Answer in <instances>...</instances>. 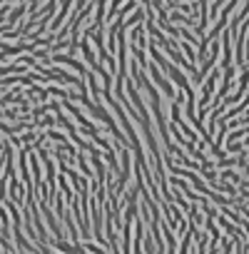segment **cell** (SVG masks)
Here are the masks:
<instances>
[{"mask_svg":"<svg viewBox=\"0 0 249 254\" xmlns=\"http://www.w3.org/2000/svg\"><path fill=\"white\" fill-rule=\"evenodd\" d=\"M85 249H90L92 254H105V252H102V249H100L97 244H92V242H87V244H85Z\"/></svg>","mask_w":249,"mask_h":254,"instance_id":"2","label":"cell"},{"mask_svg":"<svg viewBox=\"0 0 249 254\" xmlns=\"http://www.w3.org/2000/svg\"><path fill=\"white\" fill-rule=\"evenodd\" d=\"M147 75H150V78L155 80V85H157V87L162 90V95H167V97H172V100L177 97V92L172 90V85H169V83H167V78L162 75V70H160V65H157V62H155V65H150V68H147Z\"/></svg>","mask_w":249,"mask_h":254,"instance_id":"1","label":"cell"}]
</instances>
